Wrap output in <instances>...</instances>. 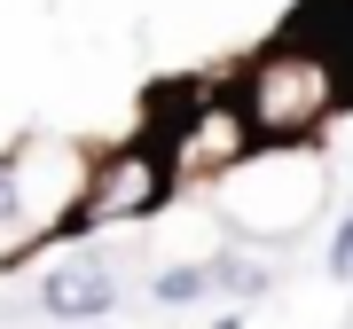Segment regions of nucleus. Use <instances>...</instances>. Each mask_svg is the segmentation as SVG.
Instances as JSON below:
<instances>
[{"mask_svg":"<svg viewBox=\"0 0 353 329\" xmlns=\"http://www.w3.org/2000/svg\"><path fill=\"white\" fill-rule=\"evenodd\" d=\"M259 141H252V126H243V102L236 94H189L173 110V134H165V180L173 189H189V180H212V173H236V157H252Z\"/></svg>","mask_w":353,"mask_h":329,"instance_id":"3","label":"nucleus"},{"mask_svg":"<svg viewBox=\"0 0 353 329\" xmlns=\"http://www.w3.org/2000/svg\"><path fill=\"white\" fill-rule=\"evenodd\" d=\"M236 102H243L252 141H314L330 118L345 110V63L314 32H299V39H283V47H267L259 63L236 78Z\"/></svg>","mask_w":353,"mask_h":329,"instance_id":"1","label":"nucleus"},{"mask_svg":"<svg viewBox=\"0 0 353 329\" xmlns=\"http://www.w3.org/2000/svg\"><path fill=\"white\" fill-rule=\"evenodd\" d=\"M345 8H353V0H345Z\"/></svg>","mask_w":353,"mask_h":329,"instance_id":"9","label":"nucleus"},{"mask_svg":"<svg viewBox=\"0 0 353 329\" xmlns=\"http://www.w3.org/2000/svg\"><path fill=\"white\" fill-rule=\"evenodd\" d=\"M24 220V157H0V228Z\"/></svg>","mask_w":353,"mask_h":329,"instance_id":"7","label":"nucleus"},{"mask_svg":"<svg viewBox=\"0 0 353 329\" xmlns=\"http://www.w3.org/2000/svg\"><path fill=\"white\" fill-rule=\"evenodd\" d=\"M32 298L55 321H102V314H118V275H110V259H71V266H48Z\"/></svg>","mask_w":353,"mask_h":329,"instance_id":"4","label":"nucleus"},{"mask_svg":"<svg viewBox=\"0 0 353 329\" xmlns=\"http://www.w3.org/2000/svg\"><path fill=\"white\" fill-rule=\"evenodd\" d=\"M165 196H173L165 157H157V149H118V157H102L94 173H87V189L71 196V212L48 220V235H55V243H79V235L110 228V220H150Z\"/></svg>","mask_w":353,"mask_h":329,"instance_id":"2","label":"nucleus"},{"mask_svg":"<svg viewBox=\"0 0 353 329\" xmlns=\"http://www.w3.org/2000/svg\"><path fill=\"white\" fill-rule=\"evenodd\" d=\"M204 275H212V298H236V306H252V298H267V290H275L267 259H252V251H220Z\"/></svg>","mask_w":353,"mask_h":329,"instance_id":"5","label":"nucleus"},{"mask_svg":"<svg viewBox=\"0 0 353 329\" xmlns=\"http://www.w3.org/2000/svg\"><path fill=\"white\" fill-rule=\"evenodd\" d=\"M330 282H353V212L338 220V235H330Z\"/></svg>","mask_w":353,"mask_h":329,"instance_id":"8","label":"nucleus"},{"mask_svg":"<svg viewBox=\"0 0 353 329\" xmlns=\"http://www.w3.org/2000/svg\"><path fill=\"white\" fill-rule=\"evenodd\" d=\"M212 298V275H204V266H157V282H150V306L157 314H189V306H204Z\"/></svg>","mask_w":353,"mask_h":329,"instance_id":"6","label":"nucleus"}]
</instances>
